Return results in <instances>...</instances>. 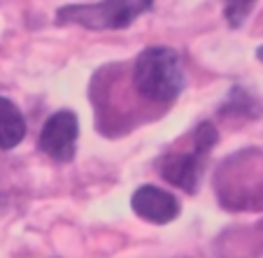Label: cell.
<instances>
[{
  "instance_id": "ba28073f",
  "label": "cell",
  "mask_w": 263,
  "mask_h": 258,
  "mask_svg": "<svg viewBox=\"0 0 263 258\" xmlns=\"http://www.w3.org/2000/svg\"><path fill=\"white\" fill-rule=\"evenodd\" d=\"M256 58H258V61H263V45L256 49Z\"/></svg>"
},
{
  "instance_id": "8992f818",
  "label": "cell",
  "mask_w": 263,
  "mask_h": 258,
  "mask_svg": "<svg viewBox=\"0 0 263 258\" xmlns=\"http://www.w3.org/2000/svg\"><path fill=\"white\" fill-rule=\"evenodd\" d=\"M130 207L140 219L149 221V224L163 226L170 224L179 216V203L175 195H170L168 191L156 189V186H140L130 198Z\"/></svg>"
},
{
  "instance_id": "7a4b0ae2",
  "label": "cell",
  "mask_w": 263,
  "mask_h": 258,
  "mask_svg": "<svg viewBox=\"0 0 263 258\" xmlns=\"http://www.w3.org/2000/svg\"><path fill=\"white\" fill-rule=\"evenodd\" d=\"M219 203L226 209L263 207V156L258 151H242L231 156L217 172Z\"/></svg>"
},
{
  "instance_id": "5b68a950",
  "label": "cell",
  "mask_w": 263,
  "mask_h": 258,
  "mask_svg": "<svg viewBox=\"0 0 263 258\" xmlns=\"http://www.w3.org/2000/svg\"><path fill=\"white\" fill-rule=\"evenodd\" d=\"M77 135H80L77 116L68 109H63V112H56L45 121L37 147L49 158L59 161V163H68V161H72L74 149H77Z\"/></svg>"
},
{
  "instance_id": "3957f363",
  "label": "cell",
  "mask_w": 263,
  "mask_h": 258,
  "mask_svg": "<svg viewBox=\"0 0 263 258\" xmlns=\"http://www.w3.org/2000/svg\"><path fill=\"white\" fill-rule=\"evenodd\" d=\"M154 0H100L93 5H65L56 12V24L82 26L89 30H124L140 14L152 10Z\"/></svg>"
},
{
  "instance_id": "277c9868",
  "label": "cell",
  "mask_w": 263,
  "mask_h": 258,
  "mask_svg": "<svg viewBox=\"0 0 263 258\" xmlns=\"http://www.w3.org/2000/svg\"><path fill=\"white\" fill-rule=\"evenodd\" d=\"M217 140H219L217 128L210 121H203L194 133L191 151H175V154H168L165 158H161L159 163L161 177L165 182H170L173 186H177V189L194 193L198 189L200 177H203L205 158L217 144Z\"/></svg>"
},
{
  "instance_id": "52a82bcc",
  "label": "cell",
  "mask_w": 263,
  "mask_h": 258,
  "mask_svg": "<svg viewBox=\"0 0 263 258\" xmlns=\"http://www.w3.org/2000/svg\"><path fill=\"white\" fill-rule=\"evenodd\" d=\"M26 137V121L21 109L10 98H0V149H14Z\"/></svg>"
},
{
  "instance_id": "6da1fadb",
  "label": "cell",
  "mask_w": 263,
  "mask_h": 258,
  "mask_svg": "<svg viewBox=\"0 0 263 258\" xmlns=\"http://www.w3.org/2000/svg\"><path fill=\"white\" fill-rule=\"evenodd\" d=\"M133 86L149 103H173L184 89V70L177 51L147 47L133 63Z\"/></svg>"
}]
</instances>
